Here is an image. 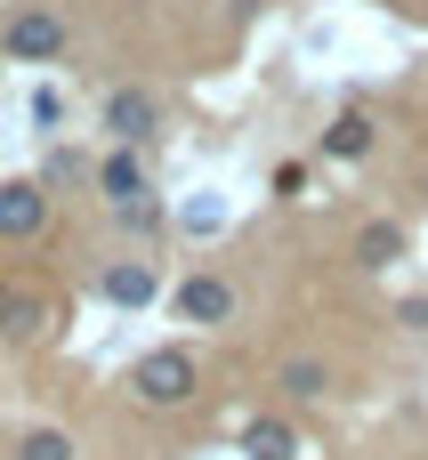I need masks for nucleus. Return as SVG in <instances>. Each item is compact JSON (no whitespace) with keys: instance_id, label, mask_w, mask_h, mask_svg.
<instances>
[{"instance_id":"nucleus-1","label":"nucleus","mask_w":428,"mask_h":460,"mask_svg":"<svg viewBox=\"0 0 428 460\" xmlns=\"http://www.w3.org/2000/svg\"><path fill=\"white\" fill-rule=\"evenodd\" d=\"M97 194H105V210H113L121 226H138V234L162 226V202H154V178H146L138 146H113V154L97 162Z\"/></svg>"},{"instance_id":"nucleus-2","label":"nucleus","mask_w":428,"mask_h":460,"mask_svg":"<svg viewBox=\"0 0 428 460\" xmlns=\"http://www.w3.org/2000/svg\"><path fill=\"white\" fill-rule=\"evenodd\" d=\"M129 396H138L146 412H178V404L194 396V356H186V348L138 356V364H129Z\"/></svg>"},{"instance_id":"nucleus-3","label":"nucleus","mask_w":428,"mask_h":460,"mask_svg":"<svg viewBox=\"0 0 428 460\" xmlns=\"http://www.w3.org/2000/svg\"><path fill=\"white\" fill-rule=\"evenodd\" d=\"M0 57L8 65H57L65 57V16L57 8H16L8 32H0Z\"/></svg>"},{"instance_id":"nucleus-4","label":"nucleus","mask_w":428,"mask_h":460,"mask_svg":"<svg viewBox=\"0 0 428 460\" xmlns=\"http://www.w3.org/2000/svg\"><path fill=\"white\" fill-rule=\"evenodd\" d=\"M49 226V186L40 178H0V243H32Z\"/></svg>"},{"instance_id":"nucleus-5","label":"nucleus","mask_w":428,"mask_h":460,"mask_svg":"<svg viewBox=\"0 0 428 460\" xmlns=\"http://www.w3.org/2000/svg\"><path fill=\"white\" fill-rule=\"evenodd\" d=\"M178 323H235V283L210 275V267H194L178 283Z\"/></svg>"},{"instance_id":"nucleus-6","label":"nucleus","mask_w":428,"mask_h":460,"mask_svg":"<svg viewBox=\"0 0 428 460\" xmlns=\"http://www.w3.org/2000/svg\"><path fill=\"white\" fill-rule=\"evenodd\" d=\"M49 323H57L49 291H32V283H0V332H8V340H49Z\"/></svg>"},{"instance_id":"nucleus-7","label":"nucleus","mask_w":428,"mask_h":460,"mask_svg":"<svg viewBox=\"0 0 428 460\" xmlns=\"http://www.w3.org/2000/svg\"><path fill=\"white\" fill-rule=\"evenodd\" d=\"M154 121H162V105H154L146 89H113V97H105V129H113V146H146Z\"/></svg>"},{"instance_id":"nucleus-8","label":"nucleus","mask_w":428,"mask_h":460,"mask_svg":"<svg viewBox=\"0 0 428 460\" xmlns=\"http://www.w3.org/2000/svg\"><path fill=\"white\" fill-rule=\"evenodd\" d=\"M97 291H105L113 307H129V315H138V307L162 291V275H154V259H113V267L97 275Z\"/></svg>"},{"instance_id":"nucleus-9","label":"nucleus","mask_w":428,"mask_h":460,"mask_svg":"<svg viewBox=\"0 0 428 460\" xmlns=\"http://www.w3.org/2000/svg\"><path fill=\"white\" fill-rule=\"evenodd\" d=\"M372 137H380V121H372L364 105H348V113H332L324 154H332V162H364V154H372Z\"/></svg>"},{"instance_id":"nucleus-10","label":"nucleus","mask_w":428,"mask_h":460,"mask_svg":"<svg viewBox=\"0 0 428 460\" xmlns=\"http://www.w3.org/2000/svg\"><path fill=\"white\" fill-rule=\"evenodd\" d=\"M397 259H405V226H397V218H372V226L356 234V267L380 275V267H397Z\"/></svg>"},{"instance_id":"nucleus-11","label":"nucleus","mask_w":428,"mask_h":460,"mask_svg":"<svg viewBox=\"0 0 428 460\" xmlns=\"http://www.w3.org/2000/svg\"><path fill=\"white\" fill-rule=\"evenodd\" d=\"M275 388H283L291 404H316V396L332 388V364H324V356H291V364L275 372Z\"/></svg>"},{"instance_id":"nucleus-12","label":"nucleus","mask_w":428,"mask_h":460,"mask_svg":"<svg viewBox=\"0 0 428 460\" xmlns=\"http://www.w3.org/2000/svg\"><path fill=\"white\" fill-rule=\"evenodd\" d=\"M243 453L251 460H299V437H291L283 420H251V429H243Z\"/></svg>"},{"instance_id":"nucleus-13","label":"nucleus","mask_w":428,"mask_h":460,"mask_svg":"<svg viewBox=\"0 0 428 460\" xmlns=\"http://www.w3.org/2000/svg\"><path fill=\"white\" fill-rule=\"evenodd\" d=\"M16 460H73V437L65 429H24L16 437Z\"/></svg>"},{"instance_id":"nucleus-14","label":"nucleus","mask_w":428,"mask_h":460,"mask_svg":"<svg viewBox=\"0 0 428 460\" xmlns=\"http://www.w3.org/2000/svg\"><path fill=\"white\" fill-rule=\"evenodd\" d=\"M57 113H65L57 89H32V129H57Z\"/></svg>"}]
</instances>
